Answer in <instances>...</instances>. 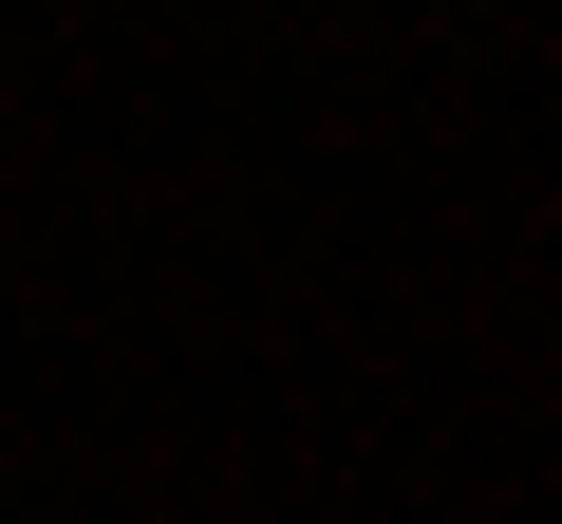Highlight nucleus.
<instances>
[]
</instances>
